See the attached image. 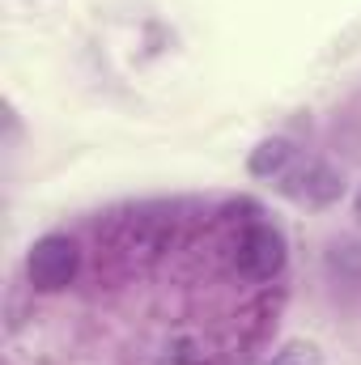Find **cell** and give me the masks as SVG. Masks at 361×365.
Masks as SVG:
<instances>
[{
  "label": "cell",
  "instance_id": "obj_1",
  "mask_svg": "<svg viewBox=\"0 0 361 365\" xmlns=\"http://www.w3.org/2000/svg\"><path fill=\"white\" fill-rule=\"evenodd\" d=\"M81 268V251L68 234H43L30 255H26V276L39 293H60L73 284V276Z\"/></svg>",
  "mask_w": 361,
  "mask_h": 365
},
{
  "label": "cell",
  "instance_id": "obj_2",
  "mask_svg": "<svg viewBox=\"0 0 361 365\" xmlns=\"http://www.w3.org/2000/svg\"><path fill=\"white\" fill-rule=\"evenodd\" d=\"M238 272L251 276V280H272V276L285 268V234L268 225V221H255L243 230L238 238V255H234Z\"/></svg>",
  "mask_w": 361,
  "mask_h": 365
},
{
  "label": "cell",
  "instance_id": "obj_3",
  "mask_svg": "<svg viewBox=\"0 0 361 365\" xmlns=\"http://www.w3.org/2000/svg\"><path fill=\"white\" fill-rule=\"evenodd\" d=\"M285 191H289L293 200H306L310 208H327V204H336V200H340L345 182H340V175H336L332 166L310 162V166H306L293 182H285Z\"/></svg>",
  "mask_w": 361,
  "mask_h": 365
},
{
  "label": "cell",
  "instance_id": "obj_4",
  "mask_svg": "<svg viewBox=\"0 0 361 365\" xmlns=\"http://www.w3.org/2000/svg\"><path fill=\"white\" fill-rule=\"evenodd\" d=\"M293 162V145L285 136H272V140H260L247 158V175L251 179H280Z\"/></svg>",
  "mask_w": 361,
  "mask_h": 365
},
{
  "label": "cell",
  "instance_id": "obj_5",
  "mask_svg": "<svg viewBox=\"0 0 361 365\" xmlns=\"http://www.w3.org/2000/svg\"><path fill=\"white\" fill-rule=\"evenodd\" d=\"M264 365H323V357H319V349L315 344H302V340H293V344H285L272 361Z\"/></svg>",
  "mask_w": 361,
  "mask_h": 365
},
{
  "label": "cell",
  "instance_id": "obj_6",
  "mask_svg": "<svg viewBox=\"0 0 361 365\" xmlns=\"http://www.w3.org/2000/svg\"><path fill=\"white\" fill-rule=\"evenodd\" d=\"M162 365H204V353H200V344H195V340L179 336V340H171V344H166Z\"/></svg>",
  "mask_w": 361,
  "mask_h": 365
},
{
  "label": "cell",
  "instance_id": "obj_7",
  "mask_svg": "<svg viewBox=\"0 0 361 365\" xmlns=\"http://www.w3.org/2000/svg\"><path fill=\"white\" fill-rule=\"evenodd\" d=\"M357 217H361V195H357Z\"/></svg>",
  "mask_w": 361,
  "mask_h": 365
}]
</instances>
